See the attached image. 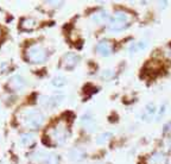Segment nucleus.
I'll use <instances>...</instances> for the list:
<instances>
[{
	"label": "nucleus",
	"mask_w": 171,
	"mask_h": 164,
	"mask_svg": "<svg viewBox=\"0 0 171 164\" xmlns=\"http://www.w3.org/2000/svg\"><path fill=\"white\" fill-rule=\"evenodd\" d=\"M19 122L26 128H39L44 122V115L39 109L36 108H24L18 114Z\"/></svg>",
	"instance_id": "nucleus-1"
},
{
	"label": "nucleus",
	"mask_w": 171,
	"mask_h": 164,
	"mask_svg": "<svg viewBox=\"0 0 171 164\" xmlns=\"http://www.w3.org/2000/svg\"><path fill=\"white\" fill-rule=\"evenodd\" d=\"M48 138H49V143L51 145H55V146H59V145H63L69 135H70V131L65 124V121L61 120L58 121L53 127H51L49 131H48Z\"/></svg>",
	"instance_id": "nucleus-2"
},
{
	"label": "nucleus",
	"mask_w": 171,
	"mask_h": 164,
	"mask_svg": "<svg viewBox=\"0 0 171 164\" xmlns=\"http://www.w3.org/2000/svg\"><path fill=\"white\" fill-rule=\"evenodd\" d=\"M25 56L27 58V61L30 63L33 64H39V63H44L48 58V51L46 49L39 44V43H32L31 45L27 46Z\"/></svg>",
	"instance_id": "nucleus-3"
},
{
	"label": "nucleus",
	"mask_w": 171,
	"mask_h": 164,
	"mask_svg": "<svg viewBox=\"0 0 171 164\" xmlns=\"http://www.w3.org/2000/svg\"><path fill=\"white\" fill-rule=\"evenodd\" d=\"M131 20H132L131 14H128L125 11L119 10L114 13L113 18L109 20L108 29H109V31H121L131 24Z\"/></svg>",
	"instance_id": "nucleus-4"
},
{
	"label": "nucleus",
	"mask_w": 171,
	"mask_h": 164,
	"mask_svg": "<svg viewBox=\"0 0 171 164\" xmlns=\"http://www.w3.org/2000/svg\"><path fill=\"white\" fill-rule=\"evenodd\" d=\"M39 103L49 109H52L57 106L61 105V102L63 101V95L58 94V95H52V96H45V95H40L38 99Z\"/></svg>",
	"instance_id": "nucleus-5"
},
{
	"label": "nucleus",
	"mask_w": 171,
	"mask_h": 164,
	"mask_svg": "<svg viewBox=\"0 0 171 164\" xmlns=\"http://www.w3.org/2000/svg\"><path fill=\"white\" fill-rule=\"evenodd\" d=\"M146 164H167V154L164 151H154L145 159Z\"/></svg>",
	"instance_id": "nucleus-6"
},
{
	"label": "nucleus",
	"mask_w": 171,
	"mask_h": 164,
	"mask_svg": "<svg viewBox=\"0 0 171 164\" xmlns=\"http://www.w3.org/2000/svg\"><path fill=\"white\" fill-rule=\"evenodd\" d=\"M80 57L74 52H66L62 58V65L66 70H72L78 64Z\"/></svg>",
	"instance_id": "nucleus-7"
},
{
	"label": "nucleus",
	"mask_w": 171,
	"mask_h": 164,
	"mask_svg": "<svg viewBox=\"0 0 171 164\" xmlns=\"http://www.w3.org/2000/svg\"><path fill=\"white\" fill-rule=\"evenodd\" d=\"M96 52L103 57H107L109 56L112 52H113V46L110 44L109 40L107 39H103V40H100L97 44H96Z\"/></svg>",
	"instance_id": "nucleus-8"
},
{
	"label": "nucleus",
	"mask_w": 171,
	"mask_h": 164,
	"mask_svg": "<svg viewBox=\"0 0 171 164\" xmlns=\"http://www.w3.org/2000/svg\"><path fill=\"white\" fill-rule=\"evenodd\" d=\"M24 86H25V80L23 78V76H20V75H13L10 78L8 87H10L11 90H20Z\"/></svg>",
	"instance_id": "nucleus-9"
},
{
	"label": "nucleus",
	"mask_w": 171,
	"mask_h": 164,
	"mask_svg": "<svg viewBox=\"0 0 171 164\" xmlns=\"http://www.w3.org/2000/svg\"><path fill=\"white\" fill-rule=\"evenodd\" d=\"M81 122H82L83 127H84L87 131H89V132H93V131L96 130V124H95V121H94V118H93L89 113L82 115Z\"/></svg>",
	"instance_id": "nucleus-10"
},
{
	"label": "nucleus",
	"mask_w": 171,
	"mask_h": 164,
	"mask_svg": "<svg viewBox=\"0 0 171 164\" xmlns=\"http://www.w3.org/2000/svg\"><path fill=\"white\" fill-rule=\"evenodd\" d=\"M68 156H69V158H70L71 160H74V162H80V160H82V159L86 157V151H84L83 149H81V147H74V149H71V150L69 151Z\"/></svg>",
	"instance_id": "nucleus-11"
},
{
	"label": "nucleus",
	"mask_w": 171,
	"mask_h": 164,
	"mask_svg": "<svg viewBox=\"0 0 171 164\" xmlns=\"http://www.w3.org/2000/svg\"><path fill=\"white\" fill-rule=\"evenodd\" d=\"M48 157H49V154L45 151H43V150H36L34 152H32L30 154V158L33 162H36V163H44V164H45Z\"/></svg>",
	"instance_id": "nucleus-12"
},
{
	"label": "nucleus",
	"mask_w": 171,
	"mask_h": 164,
	"mask_svg": "<svg viewBox=\"0 0 171 164\" xmlns=\"http://www.w3.org/2000/svg\"><path fill=\"white\" fill-rule=\"evenodd\" d=\"M19 26L23 31H32L33 29H36L37 23L33 18H24V19H21Z\"/></svg>",
	"instance_id": "nucleus-13"
},
{
	"label": "nucleus",
	"mask_w": 171,
	"mask_h": 164,
	"mask_svg": "<svg viewBox=\"0 0 171 164\" xmlns=\"http://www.w3.org/2000/svg\"><path fill=\"white\" fill-rule=\"evenodd\" d=\"M108 18H109L108 14H107L106 12H103V11L93 13L91 17H90V19H91L94 23H96V24H102V23H104L106 20H108Z\"/></svg>",
	"instance_id": "nucleus-14"
},
{
	"label": "nucleus",
	"mask_w": 171,
	"mask_h": 164,
	"mask_svg": "<svg viewBox=\"0 0 171 164\" xmlns=\"http://www.w3.org/2000/svg\"><path fill=\"white\" fill-rule=\"evenodd\" d=\"M34 134L31 132H25L20 134V143L24 145H31L34 141Z\"/></svg>",
	"instance_id": "nucleus-15"
},
{
	"label": "nucleus",
	"mask_w": 171,
	"mask_h": 164,
	"mask_svg": "<svg viewBox=\"0 0 171 164\" xmlns=\"http://www.w3.org/2000/svg\"><path fill=\"white\" fill-rule=\"evenodd\" d=\"M146 46H147V43H146L145 40H140V42H137V43H132V44L129 45L128 51H129L131 53H133V52H137V51L144 50Z\"/></svg>",
	"instance_id": "nucleus-16"
},
{
	"label": "nucleus",
	"mask_w": 171,
	"mask_h": 164,
	"mask_svg": "<svg viewBox=\"0 0 171 164\" xmlns=\"http://www.w3.org/2000/svg\"><path fill=\"white\" fill-rule=\"evenodd\" d=\"M110 137H112V133H109V132L101 133V134H99V135L96 137V144H99V145L106 144V143L110 139Z\"/></svg>",
	"instance_id": "nucleus-17"
},
{
	"label": "nucleus",
	"mask_w": 171,
	"mask_h": 164,
	"mask_svg": "<svg viewBox=\"0 0 171 164\" xmlns=\"http://www.w3.org/2000/svg\"><path fill=\"white\" fill-rule=\"evenodd\" d=\"M156 106L154 103H148L145 108V113H144V118H152L156 113Z\"/></svg>",
	"instance_id": "nucleus-18"
},
{
	"label": "nucleus",
	"mask_w": 171,
	"mask_h": 164,
	"mask_svg": "<svg viewBox=\"0 0 171 164\" xmlns=\"http://www.w3.org/2000/svg\"><path fill=\"white\" fill-rule=\"evenodd\" d=\"M51 83L55 86V87H63L66 84V80L63 77V76H56L51 80Z\"/></svg>",
	"instance_id": "nucleus-19"
},
{
	"label": "nucleus",
	"mask_w": 171,
	"mask_h": 164,
	"mask_svg": "<svg viewBox=\"0 0 171 164\" xmlns=\"http://www.w3.org/2000/svg\"><path fill=\"white\" fill-rule=\"evenodd\" d=\"M45 164H58V156H56V154H49Z\"/></svg>",
	"instance_id": "nucleus-20"
},
{
	"label": "nucleus",
	"mask_w": 171,
	"mask_h": 164,
	"mask_svg": "<svg viewBox=\"0 0 171 164\" xmlns=\"http://www.w3.org/2000/svg\"><path fill=\"white\" fill-rule=\"evenodd\" d=\"M112 76H113V71H112V70H109V69H107V70H104V71H102V72H101V77H104L106 80L110 78Z\"/></svg>",
	"instance_id": "nucleus-21"
},
{
	"label": "nucleus",
	"mask_w": 171,
	"mask_h": 164,
	"mask_svg": "<svg viewBox=\"0 0 171 164\" xmlns=\"http://www.w3.org/2000/svg\"><path fill=\"white\" fill-rule=\"evenodd\" d=\"M164 55H165V57L166 58H169V59H171V45H169L165 50H164Z\"/></svg>",
	"instance_id": "nucleus-22"
},
{
	"label": "nucleus",
	"mask_w": 171,
	"mask_h": 164,
	"mask_svg": "<svg viewBox=\"0 0 171 164\" xmlns=\"http://www.w3.org/2000/svg\"><path fill=\"white\" fill-rule=\"evenodd\" d=\"M163 132L164 133H171V122H167L166 125H164Z\"/></svg>",
	"instance_id": "nucleus-23"
},
{
	"label": "nucleus",
	"mask_w": 171,
	"mask_h": 164,
	"mask_svg": "<svg viewBox=\"0 0 171 164\" xmlns=\"http://www.w3.org/2000/svg\"><path fill=\"white\" fill-rule=\"evenodd\" d=\"M164 112H165V106H162V107H160V111H159V113H158V115H157V119H159V118L163 115Z\"/></svg>",
	"instance_id": "nucleus-24"
},
{
	"label": "nucleus",
	"mask_w": 171,
	"mask_h": 164,
	"mask_svg": "<svg viewBox=\"0 0 171 164\" xmlns=\"http://www.w3.org/2000/svg\"><path fill=\"white\" fill-rule=\"evenodd\" d=\"M167 146H169V149L171 150V137L167 139Z\"/></svg>",
	"instance_id": "nucleus-25"
},
{
	"label": "nucleus",
	"mask_w": 171,
	"mask_h": 164,
	"mask_svg": "<svg viewBox=\"0 0 171 164\" xmlns=\"http://www.w3.org/2000/svg\"><path fill=\"white\" fill-rule=\"evenodd\" d=\"M94 164H103V163H101V162H96V163H94Z\"/></svg>",
	"instance_id": "nucleus-26"
},
{
	"label": "nucleus",
	"mask_w": 171,
	"mask_h": 164,
	"mask_svg": "<svg viewBox=\"0 0 171 164\" xmlns=\"http://www.w3.org/2000/svg\"><path fill=\"white\" fill-rule=\"evenodd\" d=\"M0 37H1V30H0Z\"/></svg>",
	"instance_id": "nucleus-27"
}]
</instances>
